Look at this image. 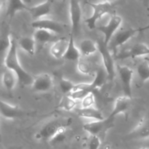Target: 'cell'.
Masks as SVG:
<instances>
[{"label": "cell", "mask_w": 149, "mask_h": 149, "mask_svg": "<svg viewBox=\"0 0 149 149\" xmlns=\"http://www.w3.org/2000/svg\"><path fill=\"white\" fill-rule=\"evenodd\" d=\"M17 44L13 37L11 45L4 58V65L6 68L13 71L17 76L19 83L23 86H31L34 77L26 71L21 65L17 52Z\"/></svg>", "instance_id": "1"}, {"label": "cell", "mask_w": 149, "mask_h": 149, "mask_svg": "<svg viewBox=\"0 0 149 149\" xmlns=\"http://www.w3.org/2000/svg\"><path fill=\"white\" fill-rule=\"evenodd\" d=\"M72 123L71 117L55 118L47 122L36 133V138L39 141H52L61 138Z\"/></svg>", "instance_id": "2"}, {"label": "cell", "mask_w": 149, "mask_h": 149, "mask_svg": "<svg viewBox=\"0 0 149 149\" xmlns=\"http://www.w3.org/2000/svg\"><path fill=\"white\" fill-rule=\"evenodd\" d=\"M93 9V13L91 15L85 20L87 27L90 30L97 28V23L102 17L107 14L111 13L113 10V6L111 2H103L97 1L95 3H89Z\"/></svg>", "instance_id": "3"}, {"label": "cell", "mask_w": 149, "mask_h": 149, "mask_svg": "<svg viewBox=\"0 0 149 149\" xmlns=\"http://www.w3.org/2000/svg\"><path fill=\"white\" fill-rule=\"evenodd\" d=\"M98 47V52L101 56L103 68L108 74L109 80L113 81L116 77V67L113 56L111 55L109 45H106L103 39H100L97 42Z\"/></svg>", "instance_id": "4"}, {"label": "cell", "mask_w": 149, "mask_h": 149, "mask_svg": "<svg viewBox=\"0 0 149 149\" xmlns=\"http://www.w3.org/2000/svg\"><path fill=\"white\" fill-rule=\"evenodd\" d=\"M148 29H149V26H144V27L130 28V29L119 31L114 35L109 45H111V47L113 50L116 51L120 47L123 46L127 42H129L134 36L138 35V33L148 30Z\"/></svg>", "instance_id": "5"}, {"label": "cell", "mask_w": 149, "mask_h": 149, "mask_svg": "<svg viewBox=\"0 0 149 149\" xmlns=\"http://www.w3.org/2000/svg\"><path fill=\"white\" fill-rule=\"evenodd\" d=\"M122 23V18L120 15L116 14H112L109 21L105 25L97 27V30L101 32L103 35V40L106 45H109L112 40L114 35L118 31Z\"/></svg>", "instance_id": "6"}, {"label": "cell", "mask_w": 149, "mask_h": 149, "mask_svg": "<svg viewBox=\"0 0 149 149\" xmlns=\"http://www.w3.org/2000/svg\"><path fill=\"white\" fill-rule=\"evenodd\" d=\"M114 119L106 117L103 120H94L83 125V130L88 132L90 135H96L100 137L106 135V132L113 126Z\"/></svg>", "instance_id": "7"}, {"label": "cell", "mask_w": 149, "mask_h": 149, "mask_svg": "<svg viewBox=\"0 0 149 149\" xmlns=\"http://www.w3.org/2000/svg\"><path fill=\"white\" fill-rule=\"evenodd\" d=\"M116 71H117L119 80L121 81L124 95L128 97H132V82L134 75L133 70L127 65L118 64L116 65Z\"/></svg>", "instance_id": "8"}, {"label": "cell", "mask_w": 149, "mask_h": 149, "mask_svg": "<svg viewBox=\"0 0 149 149\" xmlns=\"http://www.w3.org/2000/svg\"><path fill=\"white\" fill-rule=\"evenodd\" d=\"M149 55V47L145 43L138 42L134 44L132 46L127 49H124L119 54L116 55L119 59H126V58H136L139 57Z\"/></svg>", "instance_id": "9"}, {"label": "cell", "mask_w": 149, "mask_h": 149, "mask_svg": "<svg viewBox=\"0 0 149 149\" xmlns=\"http://www.w3.org/2000/svg\"><path fill=\"white\" fill-rule=\"evenodd\" d=\"M69 15L71 24V33L75 36L79 29L82 17V10L79 0H70Z\"/></svg>", "instance_id": "10"}, {"label": "cell", "mask_w": 149, "mask_h": 149, "mask_svg": "<svg viewBox=\"0 0 149 149\" xmlns=\"http://www.w3.org/2000/svg\"><path fill=\"white\" fill-rule=\"evenodd\" d=\"M53 79L48 73H42L35 76L31 84L33 91L38 93H46L52 90L53 87Z\"/></svg>", "instance_id": "11"}, {"label": "cell", "mask_w": 149, "mask_h": 149, "mask_svg": "<svg viewBox=\"0 0 149 149\" xmlns=\"http://www.w3.org/2000/svg\"><path fill=\"white\" fill-rule=\"evenodd\" d=\"M132 100V97H128L125 95L116 97L114 101V104H113V110L109 115L108 118L114 119L115 117L119 114H124L125 115V116H127Z\"/></svg>", "instance_id": "12"}, {"label": "cell", "mask_w": 149, "mask_h": 149, "mask_svg": "<svg viewBox=\"0 0 149 149\" xmlns=\"http://www.w3.org/2000/svg\"><path fill=\"white\" fill-rule=\"evenodd\" d=\"M31 26L34 29H45L51 32L58 34L63 32L65 26L60 22L49 18H42L39 20H33Z\"/></svg>", "instance_id": "13"}, {"label": "cell", "mask_w": 149, "mask_h": 149, "mask_svg": "<svg viewBox=\"0 0 149 149\" xmlns=\"http://www.w3.org/2000/svg\"><path fill=\"white\" fill-rule=\"evenodd\" d=\"M32 36L36 42V47H38V51L42 49V47L49 42H54L58 39L56 33L49 31L45 30V29H35Z\"/></svg>", "instance_id": "14"}, {"label": "cell", "mask_w": 149, "mask_h": 149, "mask_svg": "<svg viewBox=\"0 0 149 149\" xmlns=\"http://www.w3.org/2000/svg\"><path fill=\"white\" fill-rule=\"evenodd\" d=\"M52 0H45L43 2L29 7L28 11L30 13L33 20L45 18L50 13L52 10Z\"/></svg>", "instance_id": "15"}, {"label": "cell", "mask_w": 149, "mask_h": 149, "mask_svg": "<svg viewBox=\"0 0 149 149\" xmlns=\"http://www.w3.org/2000/svg\"><path fill=\"white\" fill-rule=\"evenodd\" d=\"M0 112L2 117L7 119H15L24 115V112L17 106L13 105L1 100L0 101Z\"/></svg>", "instance_id": "16"}, {"label": "cell", "mask_w": 149, "mask_h": 149, "mask_svg": "<svg viewBox=\"0 0 149 149\" xmlns=\"http://www.w3.org/2000/svg\"><path fill=\"white\" fill-rule=\"evenodd\" d=\"M68 42L69 39H67L66 37L58 38L51 46L49 49L51 55L58 60L63 58L68 48Z\"/></svg>", "instance_id": "17"}, {"label": "cell", "mask_w": 149, "mask_h": 149, "mask_svg": "<svg viewBox=\"0 0 149 149\" xmlns=\"http://www.w3.org/2000/svg\"><path fill=\"white\" fill-rule=\"evenodd\" d=\"M77 69L80 74L86 76H95L97 68L90 59L87 57L81 56L77 61Z\"/></svg>", "instance_id": "18"}, {"label": "cell", "mask_w": 149, "mask_h": 149, "mask_svg": "<svg viewBox=\"0 0 149 149\" xmlns=\"http://www.w3.org/2000/svg\"><path fill=\"white\" fill-rule=\"evenodd\" d=\"M81 57V54L79 49V47H77L75 42H74V36L72 33H70L68 46L63 58L67 61H77V62Z\"/></svg>", "instance_id": "19"}, {"label": "cell", "mask_w": 149, "mask_h": 149, "mask_svg": "<svg viewBox=\"0 0 149 149\" xmlns=\"http://www.w3.org/2000/svg\"><path fill=\"white\" fill-rule=\"evenodd\" d=\"M77 115L81 118L90 119L94 120H103L106 118L103 116V113L99 109L94 106L90 108H81L77 111Z\"/></svg>", "instance_id": "20"}, {"label": "cell", "mask_w": 149, "mask_h": 149, "mask_svg": "<svg viewBox=\"0 0 149 149\" xmlns=\"http://www.w3.org/2000/svg\"><path fill=\"white\" fill-rule=\"evenodd\" d=\"M29 7L23 0H9L6 15L10 17V19H13L17 13L23 10H29Z\"/></svg>", "instance_id": "21"}, {"label": "cell", "mask_w": 149, "mask_h": 149, "mask_svg": "<svg viewBox=\"0 0 149 149\" xmlns=\"http://www.w3.org/2000/svg\"><path fill=\"white\" fill-rule=\"evenodd\" d=\"M79 49L83 57H89L92 55H94L96 52L98 51L97 42L90 39H84L80 42L79 45Z\"/></svg>", "instance_id": "22"}, {"label": "cell", "mask_w": 149, "mask_h": 149, "mask_svg": "<svg viewBox=\"0 0 149 149\" xmlns=\"http://www.w3.org/2000/svg\"><path fill=\"white\" fill-rule=\"evenodd\" d=\"M1 81H2L3 86L5 90L8 92H11L14 90L18 79H17V76L13 71L6 68L2 73Z\"/></svg>", "instance_id": "23"}, {"label": "cell", "mask_w": 149, "mask_h": 149, "mask_svg": "<svg viewBox=\"0 0 149 149\" xmlns=\"http://www.w3.org/2000/svg\"><path fill=\"white\" fill-rule=\"evenodd\" d=\"M17 45L29 55H33L36 53V45L33 36H23L19 39Z\"/></svg>", "instance_id": "24"}, {"label": "cell", "mask_w": 149, "mask_h": 149, "mask_svg": "<svg viewBox=\"0 0 149 149\" xmlns=\"http://www.w3.org/2000/svg\"><path fill=\"white\" fill-rule=\"evenodd\" d=\"M107 79H109V77H108V74L106 70L104 69L103 67H100V68L98 67L94 76V79L91 82L94 87L95 90L97 91L100 88H102L106 84Z\"/></svg>", "instance_id": "25"}, {"label": "cell", "mask_w": 149, "mask_h": 149, "mask_svg": "<svg viewBox=\"0 0 149 149\" xmlns=\"http://www.w3.org/2000/svg\"><path fill=\"white\" fill-rule=\"evenodd\" d=\"M130 136L132 138L137 139H145L149 138V125H145L143 119H141L138 126L130 132Z\"/></svg>", "instance_id": "26"}, {"label": "cell", "mask_w": 149, "mask_h": 149, "mask_svg": "<svg viewBox=\"0 0 149 149\" xmlns=\"http://www.w3.org/2000/svg\"><path fill=\"white\" fill-rule=\"evenodd\" d=\"M12 39L13 37L10 36V31H9V28L7 26L1 31V39H0V52L1 54L7 53L8 51L9 48H10V45H11Z\"/></svg>", "instance_id": "27"}, {"label": "cell", "mask_w": 149, "mask_h": 149, "mask_svg": "<svg viewBox=\"0 0 149 149\" xmlns=\"http://www.w3.org/2000/svg\"><path fill=\"white\" fill-rule=\"evenodd\" d=\"M77 104V100L71 97L69 95H64L58 105V109L65 111H71Z\"/></svg>", "instance_id": "28"}, {"label": "cell", "mask_w": 149, "mask_h": 149, "mask_svg": "<svg viewBox=\"0 0 149 149\" xmlns=\"http://www.w3.org/2000/svg\"><path fill=\"white\" fill-rule=\"evenodd\" d=\"M137 75L141 82L145 83L149 80V63L143 61L140 63L136 68Z\"/></svg>", "instance_id": "29"}, {"label": "cell", "mask_w": 149, "mask_h": 149, "mask_svg": "<svg viewBox=\"0 0 149 149\" xmlns=\"http://www.w3.org/2000/svg\"><path fill=\"white\" fill-rule=\"evenodd\" d=\"M59 87L64 95H69L74 90L75 84L70 80L61 77L59 79Z\"/></svg>", "instance_id": "30"}, {"label": "cell", "mask_w": 149, "mask_h": 149, "mask_svg": "<svg viewBox=\"0 0 149 149\" xmlns=\"http://www.w3.org/2000/svg\"><path fill=\"white\" fill-rule=\"evenodd\" d=\"M102 145L101 139L96 135H90V141L87 144V149H100Z\"/></svg>", "instance_id": "31"}, {"label": "cell", "mask_w": 149, "mask_h": 149, "mask_svg": "<svg viewBox=\"0 0 149 149\" xmlns=\"http://www.w3.org/2000/svg\"><path fill=\"white\" fill-rule=\"evenodd\" d=\"M81 108H90L93 107L95 103V97L94 93H91L87 95L84 99L81 100Z\"/></svg>", "instance_id": "32"}, {"label": "cell", "mask_w": 149, "mask_h": 149, "mask_svg": "<svg viewBox=\"0 0 149 149\" xmlns=\"http://www.w3.org/2000/svg\"><path fill=\"white\" fill-rule=\"evenodd\" d=\"M143 3L145 7H149V0H143Z\"/></svg>", "instance_id": "33"}, {"label": "cell", "mask_w": 149, "mask_h": 149, "mask_svg": "<svg viewBox=\"0 0 149 149\" xmlns=\"http://www.w3.org/2000/svg\"><path fill=\"white\" fill-rule=\"evenodd\" d=\"M99 1H103V2H111L113 0H98Z\"/></svg>", "instance_id": "34"}, {"label": "cell", "mask_w": 149, "mask_h": 149, "mask_svg": "<svg viewBox=\"0 0 149 149\" xmlns=\"http://www.w3.org/2000/svg\"><path fill=\"white\" fill-rule=\"evenodd\" d=\"M139 149H149V148H146V147H143V148H141Z\"/></svg>", "instance_id": "35"}, {"label": "cell", "mask_w": 149, "mask_h": 149, "mask_svg": "<svg viewBox=\"0 0 149 149\" xmlns=\"http://www.w3.org/2000/svg\"><path fill=\"white\" fill-rule=\"evenodd\" d=\"M90 0H85V2L86 3H90Z\"/></svg>", "instance_id": "36"}, {"label": "cell", "mask_w": 149, "mask_h": 149, "mask_svg": "<svg viewBox=\"0 0 149 149\" xmlns=\"http://www.w3.org/2000/svg\"><path fill=\"white\" fill-rule=\"evenodd\" d=\"M65 1V0H63V1Z\"/></svg>", "instance_id": "37"}]
</instances>
